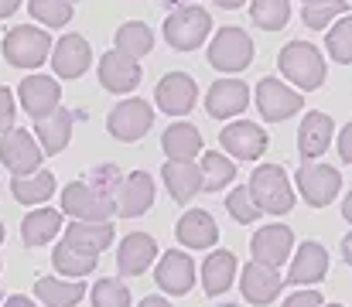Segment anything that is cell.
I'll use <instances>...</instances> for the list:
<instances>
[{"label": "cell", "instance_id": "10", "mask_svg": "<svg viewBox=\"0 0 352 307\" xmlns=\"http://www.w3.org/2000/svg\"><path fill=\"white\" fill-rule=\"evenodd\" d=\"M154 126V106L147 100H120L107 116V133L120 144H137Z\"/></svg>", "mask_w": 352, "mask_h": 307}, {"label": "cell", "instance_id": "24", "mask_svg": "<svg viewBox=\"0 0 352 307\" xmlns=\"http://www.w3.org/2000/svg\"><path fill=\"white\" fill-rule=\"evenodd\" d=\"M175 236H178V242L185 249H212L216 239H219V225H216V218L206 208H188L178 218Z\"/></svg>", "mask_w": 352, "mask_h": 307}, {"label": "cell", "instance_id": "50", "mask_svg": "<svg viewBox=\"0 0 352 307\" xmlns=\"http://www.w3.org/2000/svg\"><path fill=\"white\" fill-rule=\"evenodd\" d=\"M342 256H346V263L352 266V232L346 236V239H342Z\"/></svg>", "mask_w": 352, "mask_h": 307}, {"label": "cell", "instance_id": "5", "mask_svg": "<svg viewBox=\"0 0 352 307\" xmlns=\"http://www.w3.org/2000/svg\"><path fill=\"white\" fill-rule=\"evenodd\" d=\"M206 58L216 72H226V76H236L243 72L250 62H253V38L236 27V24H226L212 34L209 48H206Z\"/></svg>", "mask_w": 352, "mask_h": 307}, {"label": "cell", "instance_id": "45", "mask_svg": "<svg viewBox=\"0 0 352 307\" xmlns=\"http://www.w3.org/2000/svg\"><path fill=\"white\" fill-rule=\"evenodd\" d=\"M336 147H339V157L352 164V123H346L342 130H339V137H336Z\"/></svg>", "mask_w": 352, "mask_h": 307}, {"label": "cell", "instance_id": "55", "mask_svg": "<svg viewBox=\"0 0 352 307\" xmlns=\"http://www.w3.org/2000/svg\"><path fill=\"white\" fill-rule=\"evenodd\" d=\"M322 307H342V304H322Z\"/></svg>", "mask_w": 352, "mask_h": 307}, {"label": "cell", "instance_id": "43", "mask_svg": "<svg viewBox=\"0 0 352 307\" xmlns=\"http://www.w3.org/2000/svg\"><path fill=\"white\" fill-rule=\"evenodd\" d=\"M14 116H17V100H14V89L0 86V133H7L14 126Z\"/></svg>", "mask_w": 352, "mask_h": 307}, {"label": "cell", "instance_id": "54", "mask_svg": "<svg viewBox=\"0 0 352 307\" xmlns=\"http://www.w3.org/2000/svg\"><path fill=\"white\" fill-rule=\"evenodd\" d=\"M0 246H3V222H0Z\"/></svg>", "mask_w": 352, "mask_h": 307}, {"label": "cell", "instance_id": "44", "mask_svg": "<svg viewBox=\"0 0 352 307\" xmlns=\"http://www.w3.org/2000/svg\"><path fill=\"white\" fill-rule=\"evenodd\" d=\"M284 307H322V294L318 291H294Z\"/></svg>", "mask_w": 352, "mask_h": 307}, {"label": "cell", "instance_id": "39", "mask_svg": "<svg viewBox=\"0 0 352 307\" xmlns=\"http://www.w3.org/2000/svg\"><path fill=\"white\" fill-rule=\"evenodd\" d=\"M93 307H130V287L117 277H103L89 287Z\"/></svg>", "mask_w": 352, "mask_h": 307}, {"label": "cell", "instance_id": "27", "mask_svg": "<svg viewBox=\"0 0 352 307\" xmlns=\"http://www.w3.org/2000/svg\"><path fill=\"white\" fill-rule=\"evenodd\" d=\"M113 236H117L113 222H69V229H65V242L86 256L107 253L113 246Z\"/></svg>", "mask_w": 352, "mask_h": 307}, {"label": "cell", "instance_id": "31", "mask_svg": "<svg viewBox=\"0 0 352 307\" xmlns=\"http://www.w3.org/2000/svg\"><path fill=\"white\" fill-rule=\"evenodd\" d=\"M55 188H58V178L52 171H45V168H38L31 174H17L10 181V195H14V202L21 205H45L55 195Z\"/></svg>", "mask_w": 352, "mask_h": 307}, {"label": "cell", "instance_id": "14", "mask_svg": "<svg viewBox=\"0 0 352 307\" xmlns=\"http://www.w3.org/2000/svg\"><path fill=\"white\" fill-rule=\"evenodd\" d=\"M154 280H157V287H161L164 294L185 297V294L195 287V280H199V266H195V260H192L185 249H168V253H161V260H157Z\"/></svg>", "mask_w": 352, "mask_h": 307}, {"label": "cell", "instance_id": "30", "mask_svg": "<svg viewBox=\"0 0 352 307\" xmlns=\"http://www.w3.org/2000/svg\"><path fill=\"white\" fill-rule=\"evenodd\" d=\"M55 236H62V212L58 208H31L21 222V242L28 249L48 246Z\"/></svg>", "mask_w": 352, "mask_h": 307}, {"label": "cell", "instance_id": "19", "mask_svg": "<svg viewBox=\"0 0 352 307\" xmlns=\"http://www.w3.org/2000/svg\"><path fill=\"white\" fill-rule=\"evenodd\" d=\"M239 291H243V297H246L250 304L267 307L280 297L284 277H280L277 266H267V263H256V260H253V263H246L243 273H239Z\"/></svg>", "mask_w": 352, "mask_h": 307}, {"label": "cell", "instance_id": "35", "mask_svg": "<svg viewBox=\"0 0 352 307\" xmlns=\"http://www.w3.org/2000/svg\"><path fill=\"white\" fill-rule=\"evenodd\" d=\"M96 260L100 256H86V253H79V249H72L65 239L55 246V253H52V266L65 277V280H82V277H89L93 270H96Z\"/></svg>", "mask_w": 352, "mask_h": 307}, {"label": "cell", "instance_id": "25", "mask_svg": "<svg viewBox=\"0 0 352 307\" xmlns=\"http://www.w3.org/2000/svg\"><path fill=\"white\" fill-rule=\"evenodd\" d=\"M161 181H164L168 195H171L178 205H185V202H192L195 195H202V171H199V161H164Z\"/></svg>", "mask_w": 352, "mask_h": 307}, {"label": "cell", "instance_id": "51", "mask_svg": "<svg viewBox=\"0 0 352 307\" xmlns=\"http://www.w3.org/2000/svg\"><path fill=\"white\" fill-rule=\"evenodd\" d=\"M342 215H346V222H352V192L346 195V202H342Z\"/></svg>", "mask_w": 352, "mask_h": 307}, {"label": "cell", "instance_id": "49", "mask_svg": "<svg viewBox=\"0 0 352 307\" xmlns=\"http://www.w3.org/2000/svg\"><path fill=\"white\" fill-rule=\"evenodd\" d=\"M216 7H223V10H236V7H243V3H250V0H212Z\"/></svg>", "mask_w": 352, "mask_h": 307}, {"label": "cell", "instance_id": "4", "mask_svg": "<svg viewBox=\"0 0 352 307\" xmlns=\"http://www.w3.org/2000/svg\"><path fill=\"white\" fill-rule=\"evenodd\" d=\"M0 48H3L7 65L31 72V69H41L45 58L52 55V38L38 24H17V27H10L3 34V45Z\"/></svg>", "mask_w": 352, "mask_h": 307}, {"label": "cell", "instance_id": "16", "mask_svg": "<svg viewBox=\"0 0 352 307\" xmlns=\"http://www.w3.org/2000/svg\"><path fill=\"white\" fill-rule=\"evenodd\" d=\"M325 277H329V253H325V246L315 242V239H305L294 249V260L287 263L284 284L287 287H311V284H322Z\"/></svg>", "mask_w": 352, "mask_h": 307}, {"label": "cell", "instance_id": "22", "mask_svg": "<svg viewBox=\"0 0 352 307\" xmlns=\"http://www.w3.org/2000/svg\"><path fill=\"white\" fill-rule=\"evenodd\" d=\"M332 140H336V123H332V116L322 113V109L305 113V120H301V126H298V150H301V157H305V161H322V154L332 147Z\"/></svg>", "mask_w": 352, "mask_h": 307}, {"label": "cell", "instance_id": "6", "mask_svg": "<svg viewBox=\"0 0 352 307\" xmlns=\"http://www.w3.org/2000/svg\"><path fill=\"white\" fill-rule=\"evenodd\" d=\"M62 215H69L72 222H110V215L117 212L113 195L93 188L86 178L82 181H72L62 188Z\"/></svg>", "mask_w": 352, "mask_h": 307}, {"label": "cell", "instance_id": "33", "mask_svg": "<svg viewBox=\"0 0 352 307\" xmlns=\"http://www.w3.org/2000/svg\"><path fill=\"white\" fill-rule=\"evenodd\" d=\"M199 171H202V192H209V195L230 188V181H236V161H230L226 154H216V150L202 154Z\"/></svg>", "mask_w": 352, "mask_h": 307}, {"label": "cell", "instance_id": "37", "mask_svg": "<svg viewBox=\"0 0 352 307\" xmlns=\"http://www.w3.org/2000/svg\"><path fill=\"white\" fill-rule=\"evenodd\" d=\"M250 17L260 31H280L291 21V0H250Z\"/></svg>", "mask_w": 352, "mask_h": 307}, {"label": "cell", "instance_id": "34", "mask_svg": "<svg viewBox=\"0 0 352 307\" xmlns=\"http://www.w3.org/2000/svg\"><path fill=\"white\" fill-rule=\"evenodd\" d=\"M113 45H117V52H123V55H130V58L140 62V58L151 55V48H154V31H151L144 21H126V24L117 27Z\"/></svg>", "mask_w": 352, "mask_h": 307}, {"label": "cell", "instance_id": "38", "mask_svg": "<svg viewBox=\"0 0 352 307\" xmlns=\"http://www.w3.org/2000/svg\"><path fill=\"white\" fill-rule=\"evenodd\" d=\"M28 14L38 21V27H65L72 21V0H28Z\"/></svg>", "mask_w": 352, "mask_h": 307}, {"label": "cell", "instance_id": "2", "mask_svg": "<svg viewBox=\"0 0 352 307\" xmlns=\"http://www.w3.org/2000/svg\"><path fill=\"white\" fill-rule=\"evenodd\" d=\"M246 192L256 202V208L267 212V215H287V212H294V185H291V178H287V171L280 164H260L250 174Z\"/></svg>", "mask_w": 352, "mask_h": 307}, {"label": "cell", "instance_id": "41", "mask_svg": "<svg viewBox=\"0 0 352 307\" xmlns=\"http://www.w3.org/2000/svg\"><path fill=\"white\" fill-rule=\"evenodd\" d=\"M226 212L233 215V222H239V225H250V222H256V218L263 215V212L256 208V202L250 198L246 185H239V188L230 192V198H226Z\"/></svg>", "mask_w": 352, "mask_h": 307}, {"label": "cell", "instance_id": "47", "mask_svg": "<svg viewBox=\"0 0 352 307\" xmlns=\"http://www.w3.org/2000/svg\"><path fill=\"white\" fill-rule=\"evenodd\" d=\"M137 307H171V301H168V297H157V294H154V297H144V301H140Z\"/></svg>", "mask_w": 352, "mask_h": 307}, {"label": "cell", "instance_id": "23", "mask_svg": "<svg viewBox=\"0 0 352 307\" xmlns=\"http://www.w3.org/2000/svg\"><path fill=\"white\" fill-rule=\"evenodd\" d=\"M157 260V242L147 232H130L123 236L117 246V266L123 277H140L151 270V263Z\"/></svg>", "mask_w": 352, "mask_h": 307}, {"label": "cell", "instance_id": "17", "mask_svg": "<svg viewBox=\"0 0 352 307\" xmlns=\"http://www.w3.org/2000/svg\"><path fill=\"white\" fill-rule=\"evenodd\" d=\"M157 195V185L147 171H130L120 178V188L113 192V205H117V215L123 218H140Z\"/></svg>", "mask_w": 352, "mask_h": 307}, {"label": "cell", "instance_id": "28", "mask_svg": "<svg viewBox=\"0 0 352 307\" xmlns=\"http://www.w3.org/2000/svg\"><path fill=\"white\" fill-rule=\"evenodd\" d=\"M236 270H239V263H236V256L230 253V249H212V253L202 260V270H199L206 294H209V297L226 294V291L233 287Z\"/></svg>", "mask_w": 352, "mask_h": 307}, {"label": "cell", "instance_id": "18", "mask_svg": "<svg viewBox=\"0 0 352 307\" xmlns=\"http://www.w3.org/2000/svg\"><path fill=\"white\" fill-rule=\"evenodd\" d=\"M250 106V86L236 76H223L206 93V113L212 120H236Z\"/></svg>", "mask_w": 352, "mask_h": 307}, {"label": "cell", "instance_id": "7", "mask_svg": "<svg viewBox=\"0 0 352 307\" xmlns=\"http://www.w3.org/2000/svg\"><path fill=\"white\" fill-rule=\"evenodd\" d=\"M250 102L260 109V116L267 123H284V120H291L294 113L305 109V96L294 86H287L284 79H277V76L260 79L256 89L250 93Z\"/></svg>", "mask_w": 352, "mask_h": 307}, {"label": "cell", "instance_id": "13", "mask_svg": "<svg viewBox=\"0 0 352 307\" xmlns=\"http://www.w3.org/2000/svg\"><path fill=\"white\" fill-rule=\"evenodd\" d=\"M41 157H45V154H41L34 133H28V130H21V126H10V130L3 133V140H0V164H3L14 178L38 171V168H41Z\"/></svg>", "mask_w": 352, "mask_h": 307}, {"label": "cell", "instance_id": "11", "mask_svg": "<svg viewBox=\"0 0 352 307\" xmlns=\"http://www.w3.org/2000/svg\"><path fill=\"white\" fill-rule=\"evenodd\" d=\"M195 102H199V82L188 72H168L157 79L151 106H157L168 116H188L195 109Z\"/></svg>", "mask_w": 352, "mask_h": 307}, {"label": "cell", "instance_id": "21", "mask_svg": "<svg viewBox=\"0 0 352 307\" xmlns=\"http://www.w3.org/2000/svg\"><path fill=\"white\" fill-rule=\"evenodd\" d=\"M291 249H294V232L287 225H263L250 236V253L256 263L284 266L291 260Z\"/></svg>", "mask_w": 352, "mask_h": 307}, {"label": "cell", "instance_id": "1", "mask_svg": "<svg viewBox=\"0 0 352 307\" xmlns=\"http://www.w3.org/2000/svg\"><path fill=\"white\" fill-rule=\"evenodd\" d=\"M277 72L298 93H315L329 79V65H325L322 52L311 41H287L280 48V55H277Z\"/></svg>", "mask_w": 352, "mask_h": 307}, {"label": "cell", "instance_id": "26", "mask_svg": "<svg viewBox=\"0 0 352 307\" xmlns=\"http://www.w3.org/2000/svg\"><path fill=\"white\" fill-rule=\"evenodd\" d=\"M72 123H76V116L69 109H62V106L55 113L34 120V140H38L41 154H48V157L62 154L69 147V140H72Z\"/></svg>", "mask_w": 352, "mask_h": 307}, {"label": "cell", "instance_id": "36", "mask_svg": "<svg viewBox=\"0 0 352 307\" xmlns=\"http://www.w3.org/2000/svg\"><path fill=\"white\" fill-rule=\"evenodd\" d=\"M325 52L339 62V65H352V14L336 17L325 27Z\"/></svg>", "mask_w": 352, "mask_h": 307}, {"label": "cell", "instance_id": "57", "mask_svg": "<svg viewBox=\"0 0 352 307\" xmlns=\"http://www.w3.org/2000/svg\"><path fill=\"white\" fill-rule=\"evenodd\" d=\"M0 266H3V263H0Z\"/></svg>", "mask_w": 352, "mask_h": 307}, {"label": "cell", "instance_id": "46", "mask_svg": "<svg viewBox=\"0 0 352 307\" xmlns=\"http://www.w3.org/2000/svg\"><path fill=\"white\" fill-rule=\"evenodd\" d=\"M0 307H38V304H34L31 297H24V294H14V297H7Z\"/></svg>", "mask_w": 352, "mask_h": 307}, {"label": "cell", "instance_id": "9", "mask_svg": "<svg viewBox=\"0 0 352 307\" xmlns=\"http://www.w3.org/2000/svg\"><path fill=\"white\" fill-rule=\"evenodd\" d=\"M219 144H223V150H226L230 161L250 164V161H260V157L267 154L270 137H267V130H263L260 123H253V120H239V116H236V120H230V123L223 126Z\"/></svg>", "mask_w": 352, "mask_h": 307}, {"label": "cell", "instance_id": "32", "mask_svg": "<svg viewBox=\"0 0 352 307\" xmlns=\"http://www.w3.org/2000/svg\"><path fill=\"white\" fill-rule=\"evenodd\" d=\"M34 294L45 307H76L86 297V287L79 280H62V277H41L34 284Z\"/></svg>", "mask_w": 352, "mask_h": 307}, {"label": "cell", "instance_id": "29", "mask_svg": "<svg viewBox=\"0 0 352 307\" xmlns=\"http://www.w3.org/2000/svg\"><path fill=\"white\" fill-rule=\"evenodd\" d=\"M161 150H164L168 161H195V157L202 154V133H199V126H192V123H185V120L164 126V133H161Z\"/></svg>", "mask_w": 352, "mask_h": 307}, {"label": "cell", "instance_id": "12", "mask_svg": "<svg viewBox=\"0 0 352 307\" xmlns=\"http://www.w3.org/2000/svg\"><path fill=\"white\" fill-rule=\"evenodd\" d=\"M14 96H17L21 109L31 120H41V116H48V113H55L62 106V86H58V79H52L45 72H31V76L21 79Z\"/></svg>", "mask_w": 352, "mask_h": 307}, {"label": "cell", "instance_id": "15", "mask_svg": "<svg viewBox=\"0 0 352 307\" xmlns=\"http://www.w3.org/2000/svg\"><path fill=\"white\" fill-rule=\"evenodd\" d=\"M100 86L107 89V93H113V96H130L137 86H140V79H144V69H140V62L137 58H130V55H123L117 48H110V52H103V58H100Z\"/></svg>", "mask_w": 352, "mask_h": 307}, {"label": "cell", "instance_id": "52", "mask_svg": "<svg viewBox=\"0 0 352 307\" xmlns=\"http://www.w3.org/2000/svg\"><path fill=\"white\" fill-rule=\"evenodd\" d=\"M157 3H161V7H171V10H175V7H182L185 0H157Z\"/></svg>", "mask_w": 352, "mask_h": 307}, {"label": "cell", "instance_id": "42", "mask_svg": "<svg viewBox=\"0 0 352 307\" xmlns=\"http://www.w3.org/2000/svg\"><path fill=\"white\" fill-rule=\"evenodd\" d=\"M120 178H123V174H120L117 168H113V164H107V168H96V171H93V174H89L86 181H89L93 188H100V192L113 195V192L120 188Z\"/></svg>", "mask_w": 352, "mask_h": 307}, {"label": "cell", "instance_id": "8", "mask_svg": "<svg viewBox=\"0 0 352 307\" xmlns=\"http://www.w3.org/2000/svg\"><path fill=\"white\" fill-rule=\"evenodd\" d=\"M294 181H298V195L311 205V208L332 205L339 198V192H342V174H339V168H332V164H325V161H305V164L298 168Z\"/></svg>", "mask_w": 352, "mask_h": 307}, {"label": "cell", "instance_id": "56", "mask_svg": "<svg viewBox=\"0 0 352 307\" xmlns=\"http://www.w3.org/2000/svg\"><path fill=\"white\" fill-rule=\"evenodd\" d=\"M219 307H239V304H219Z\"/></svg>", "mask_w": 352, "mask_h": 307}, {"label": "cell", "instance_id": "53", "mask_svg": "<svg viewBox=\"0 0 352 307\" xmlns=\"http://www.w3.org/2000/svg\"><path fill=\"white\" fill-rule=\"evenodd\" d=\"M301 3H305V7H308V3H329V0H301Z\"/></svg>", "mask_w": 352, "mask_h": 307}, {"label": "cell", "instance_id": "40", "mask_svg": "<svg viewBox=\"0 0 352 307\" xmlns=\"http://www.w3.org/2000/svg\"><path fill=\"white\" fill-rule=\"evenodd\" d=\"M342 14H349V3L346 0H329V3H308V7H301V21L311 31H325Z\"/></svg>", "mask_w": 352, "mask_h": 307}, {"label": "cell", "instance_id": "3", "mask_svg": "<svg viewBox=\"0 0 352 307\" xmlns=\"http://www.w3.org/2000/svg\"><path fill=\"white\" fill-rule=\"evenodd\" d=\"M209 31H212V17L206 7L199 3H182L175 7L168 17H164V41L175 48V52H195L199 45L209 41Z\"/></svg>", "mask_w": 352, "mask_h": 307}, {"label": "cell", "instance_id": "48", "mask_svg": "<svg viewBox=\"0 0 352 307\" xmlns=\"http://www.w3.org/2000/svg\"><path fill=\"white\" fill-rule=\"evenodd\" d=\"M21 7V0H0V17H10Z\"/></svg>", "mask_w": 352, "mask_h": 307}, {"label": "cell", "instance_id": "20", "mask_svg": "<svg viewBox=\"0 0 352 307\" xmlns=\"http://www.w3.org/2000/svg\"><path fill=\"white\" fill-rule=\"evenodd\" d=\"M93 65V48L82 34H62L52 41V69L58 79H82Z\"/></svg>", "mask_w": 352, "mask_h": 307}]
</instances>
